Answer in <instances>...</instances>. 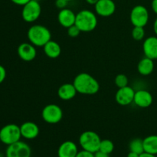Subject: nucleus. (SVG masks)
Returning a JSON list of instances; mask_svg holds the SVG:
<instances>
[{"mask_svg":"<svg viewBox=\"0 0 157 157\" xmlns=\"http://www.w3.org/2000/svg\"><path fill=\"white\" fill-rule=\"evenodd\" d=\"M77 92L81 94L94 95L100 90L99 82L90 74L82 72L77 75L73 81Z\"/></svg>","mask_w":157,"mask_h":157,"instance_id":"1","label":"nucleus"},{"mask_svg":"<svg viewBox=\"0 0 157 157\" xmlns=\"http://www.w3.org/2000/svg\"><path fill=\"white\" fill-rule=\"evenodd\" d=\"M27 37L30 43L35 47H44L46 43L52 40V33L45 26L34 25L28 30Z\"/></svg>","mask_w":157,"mask_h":157,"instance_id":"2","label":"nucleus"},{"mask_svg":"<svg viewBox=\"0 0 157 157\" xmlns=\"http://www.w3.org/2000/svg\"><path fill=\"white\" fill-rule=\"evenodd\" d=\"M98 17L96 14L88 9H83L76 14L75 25L82 32H90L98 26Z\"/></svg>","mask_w":157,"mask_h":157,"instance_id":"3","label":"nucleus"},{"mask_svg":"<svg viewBox=\"0 0 157 157\" xmlns=\"http://www.w3.org/2000/svg\"><path fill=\"white\" fill-rule=\"evenodd\" d=\"M101 139L94 131L87 130L80 135L79 144L81 148L87 151L94 153L99 150Z\"/></svg>","mask_w":157,"mask_h":157,"instance_id":"4","label":"nucleus"},{"mask_svg":"<svg viewBox=\"0 0 157 157\" xmlns=\"http://www.w3.org/2000/svg\"><path fill=\"white\" fill-rule=\"evenodd\" d=\"M21 137L20 127L15 124H7L0 130V141L7 146L18 142Z\"/></svg>","mask_w":157,"mask_h":157,"instance_id":"5","label":"nucleus"},{"mask_svg":"<svg viewBox=\"0 0 157 157\" xmlns=\"http://www.w3.org/2000/svg\"><path fill=\"white\" fill-rule=\"evenodd\" d=\"M41 13V6L37 0H31L25 5L21 10V17L26 22L32 23L39 18Z\"/></svg>","mask_w":157,"mask_h":157,"instance_id":"6","label":"nucleus"},{"mask_svg":"<svg viewBox=\"0 0 157 157\" xmlns=\"http://www.w3.org/2000/svg\"><path fill=\"white\" fill-rule=\"evenodd\" d=\"M41 117L44 121L49 124H56L62 120V109L58 105L50 104L46 105L41 111Z\"/></svg>","mask_w":157,"mask_h":157,"instance_id":"7","label":"nucleus"},{"mask_svg":"<svg viewBox=\"0 0 157 157\" xmlns=\"http://www.w3.org/2000/svg\"><path fill=\"white\" fill-rule=\"evenodd\" d=\"M150 18L149 11L145 6L137 5L132 9L130 15V22L133 26L145 27Z\"/></svg>","mask_w":157,"mask_h":157,"instance_id":"8","label":"nucleus"},{"mask_svg":"<svg viewBox=\"0 0 157 157\" xmlns=\"http://www.w3.org/2000/svg\"><path fill=\"white\" fill-rule=\"evenodd\" d=\"M31 154L32 150L29 144L20 140L8 146L6 151V157H30Z\"/></svg>","mask_w":157,"mask_h":157,"instance_id":"9","label":"nucleus"},{"mask_svg":"<svg viewBox=\"0 0 157 157\" xmlns=\"http://www.w3.org/2000/svg\"><path fill=\"white\" fill-rule=\"evenodd\" d=\"M135 91L130 86L118 88L115 94V100L118 104L121 106H127L133 103Z\"/></svg>","mask_w":157,"mask_h":157,"instance_id":"10","label":"nucleus"},{"mask_svg":"<svg viewBox=\"0 0 157 157\" xmlns=\"http://www.w3.org/2000/svg\"><path fill=\"white\" fill-rule=\"evenodd\" d=\"M95 12L101 17H110L116 11V4L113 0H99L94 5Z\"/></svg>","mask_w":157,"mask_h":157,"instance_id":"11","label":"nucleus"},{"mask_svg":"<svg viewBox=\"0 0 157 157\" xmlns=\"http://www.w3.org/2000/svg\"><path fill=\"white\" fill-rule=\"evenodd\" d=\"M17 53L22 61L29 62L36 58L37 50L35 46L32 43L24 42L19 44L17 49Z\"/></svg>","mask_w":157,"mask_h":157,"instance_id":"12","label":"nucleus"},{"mask_svg":"<svg viewBox=\"0 0 157 157\" xmlns=\"http://www.w3.org/2000/svg\"><path fill=\"white\" fill-rule=\"evenodd\" d=\"M153 95L147 90H138L135 91L133 103L137 107L141 108H147L153 104Z\"/></svg>","mask_w":157,"mask_h":157,"instance_id":"13","label":"nucleus"},{"mask_svg":"<svg viewBox=\"0 0 157 157\" xmlns=\"http://www.w3.org/2000/svg\"><path fill=\"white\" fill-rule=\"evenodd\" d=\"M143 51L145 57L150 59H157V36H150L143 43Z\"/></svg>","mask_w":157,"mask_h":157,"instance_id":"14","label":"nucleus"},{"mask_svg":"<svg viewBox=\"0 0 157 157\" xmlns=\"http://www.w3.org/2000/svg\"><path fill=\"white\" fill-rule=\"evenodd\" d=\"M76 14L70 9H63L60 10L58 15V21L62 27L67 28L75 25Z\"/></svg>","mask_w":157,"mask_h":157,"instance_id":"15","label":"nucleus"},{"mask_svg":"<svg viewBox=\"0 0 157 157\" xmlns=\"http://www.w3.org/2000/svg\"><path fill=\"white\" fill-rule=\"evenodd\" d=\"M22 137L27 140L35 139L39 134V127L32 121H26L20 126Z\"/></svg>","mask_w":157,"mask_h":157,"instance_id":"16","label":"nucleus"},{"mask_svg":"<svg viewBox=\"0 0 157 157\" xmlns=\"http://www.w3.org/2000/svg\"><path fill=\"white\" fill-rule=\"evenodd\" d=\"M78 153V146L73 141L67 140L60 145L58 150V157H76Z\"/></svg>","mask_w":157,"mask_h":157,"instance_id":"17","label":"nucleus"},{"mask_svg":"<svg viewBox=\"0 0 157 157\" xmlns=\"http://www.w3.org/2000/svg\"><path fill=\"white\" fill-rule=\"evenodd\" d=\"M77 90L75 85L71 83H66L59 87L58 90V96L63 101H70L77 94Z\"/></svg>","mask_w":157,"mask_h":157,"instance_id":"18","label":"nucleus"},{"mask_svg":"<svg viewBox=\"0 0 157 157\" xmlns=\"http://www.w3.org/2000/svg\"><path fill=\"white\" fill-rule=\"evenodd\" d=\"M154 61L153 59L144 57L139 61L137 64V71L143 76H148L153 73L154 70Z\"/></svg>","mask_w":157,"mask_h":157,"instance_id":"19","label":"nucleus"},{"mask_svg":"<svg viewBox=\"0 0 157 157\" xmlns=\"http://www.w3.org/2000/svg\"><path fill=\"white\" fill-rule=\"evenodd\" d=\"M44 52L47 57L50 58H57L61 55V48L57 41L50 40L43 47Z\"/></svg>","mask_w":157,"mask_h":157,"instance_id":"20","label":"nucleus"},{"mask_svg":"<svg viewBox=\"0 0 157 157\" xmlns=\"http://www.w3.org/2000/svg\"><path fill=\"white\" fill-rule=\"evenodd\" d=\"M144 152L150 154H157V135H150L144 139Z\"/></svg>","mask_w":157,"mask_h":157,"instance_id":"21","label":"nucleus"},{"mask_svg":"<svg viewBox=\"0 0 157 157\" xmlns=\"http://www.w3.org/2000/svg\"><path fill=\"white\" fill-rule=\"evenodd\" d=\"M129 149H130V151L136 153L139 155L144 153V140L140 138H135L132 140L129 144Z\"/></svg>","mask_w":157,"mask_h":157,"instance_id":"22","label":"nucleus"},{"mask_svg":"<svg viewBox=\"0 0 157 157\" xmlns=\"http://www.w3.org/2000/svg\"><path fill=\"white\" fill-rule=\"evenodd\" d=\"M114 150V144L110 140H101V144H100V151L103 152V153H107V154H110Z\"/></svg>","mask_w":157,"mask_h":157,"instance_id":"23","label":"nucleus"},{"mask_svg":"<svg viewBox=\"0 0 157 157\" xmlns=\"http://www.w3.org/2000/svg\"><path fill=\"white\" fill-rule=\"evenodd\" d=\"M145 33L144 27L133 26V29L131 32V35L132 38L136 41H142L145 37Z\"/></svg>","mask_w":157,"mask_h":157,"instance_id":"24","label":"nucleus"},{"mask_svg":"<svg viewBox=\"0 0 157 157\" xmlns=\"http://www.w3.org/2000/svg\"><path fill=\"white\" fill-rule=\"evenodd\" d=\"M114 83L118 88H121V87L128 86L129 79L127 75H124V74H119L115 78Z\"/></svg>","mask_w":157,"mask_h":157,"instance_id":"25","label":"nucleus"},{"mask_svg":"<svg viewBox=\"0 0 157 157\" xmlns=\"http://www.w3.org/2000/svg\"><path fill=\"white\" fill-rule=\"evenodd\" d=\"M67 35H68L71 38H76V37H78V35H80V33L81 32L76 25H74L67 28Z\"/></svg>","mask_w":157,"mask_h":157,"instance_id":"26","label":"nucleus"},{"mask_svg":"<svg viewBox=\"0 0 157 157\" xmlns=\"http://www.w3.org/2000/svg\"><path fill=\"white\" fill-rule=\"evenodd\" d=\"M67 3H68V2L67 0H56L55 1V6L58 9L61 10V9L67 8Z\"/></svg>","mask_w":157,"mask_h":157,"instance_id":"27","label":"nucleus"},{"mask_svg":"<svg viewBox=\"0 0 157 157\" xmlns=\"http://www.w3.org/2000/svg\"><path fill=\"white\" fill-rule=\"evenodd\" d=\"M76 157H94V153L83 150L81 151H78Z\"/></svg>","mask_w":157,"mask_h":157,"instance_id":"28","label":"nucleus"},{"mask_svg":"<svg viewBox=\"0 0 157 157\" xmlns=\"http://www.w3.org/2000/svg\"><path fill=\"white\" fill-rule=\"evenodd\" d=\"M6 78V70L2 65L0 64V84L5 81Z\"/></svg>","mask_w":157,"mask_h":157,"instance_id":"29","label":"nucleus"},{"mask_svg":"<svg viewBox=\"0 0 157 157\" xmlns=\"http://www.w3.org/2000/svg\"><path fill=\"white\" fill-rule=\"evenodd\" d=\"M14 4L17 5V6H24L25 5L27 4L28 2L31 1V0H11Z\"/></svg>","mask_w":157,"mask_h":157,"instance_id":"30","label":"nucleus"},{"mask_svg":"<svg viewBox=\"0 0 157 157\" xmlns=\"http://www.w3.org/2000/svg\"><path fill=\"white\" fill-rule=\"evenodd\" d=\"M110 154H107V153H103V152L98 150V152L94 153V157H110L109 156Z\"/></svg>","mask_w":157,"mask_h":157,"instance_id":"31","label":"nucleus"},{"mask_svg":"<svg viewBox=\"0 0 157 157\" xmlns=\"http://www.w3.org/2000/svg\"><path fill=\"white\" fill-rule=\"evenodd\" d=\"M151 7L154 13L157 15V0H153L151 3Z\"/></svg>","mask_w":157,"mask_h":157,"instance_id":"32","label":"nucleus"},{"mask_svg":"<svg viewBox=\"0 0 157 157\" xmlns=\"http://www.w3.org/2000/svg\"><path fill=\"white\" fill-rule=\"evenodd\" d=\"M139 157H156V155L150 154V153H146V152H144V153H141V154L140 155Z\"/></svg>","mask_w":157,"mask_h":157,"instance_id":"33","label":"nucleus"},{"mask_svg":"<svg viewBox=\"0 0 157 157\" xmlns=\"http://www.w3.org/2000/svg\"><path fill=\"white\" fill-rule=\"evenodd\" d=\"M140 155L137 154V153H133V152H131L130 151V153H128V155H127V157H139Z\"/></svg>","mask_w":157,"mask_h":157,"instance_id":"34","label":"nucleus"},{"mask_svg":"<svg viewBox=\"0 0 157 157\" xmlns=\"http://www.w3.org/2000/svg\"><path fill=\"white\" fill-rule=\"evenodd\" d=\"M153 31H154V33L156 34L157 36V18L155 20L154 23H153Z\"/></svg>","mask_w":157,"mask_h":157,"instance_id":"35","label":"nucleus"},{"mask_svg":"<svg viewBox=\"0 0 157 157\" xmlns=\"http://www.w3.org/2000/svg\"><path fill=\"white\" fill-rule=\"evenodd\" d=\"M85 1L87 2L88 3V4L94 5H94L96 4V3L98 2L99 1V0H85Z\"/></svg>","mask_w":157,"mask_h":157,"instance_id":"36","label":"nucleus"},{"mask_svg":"<svg viewBox=\"0 0 157 157\" xmlns=\"http://www.w3.org/2000/svg\"><path fill=\"white\" fill-rule=\"evenodd\" d=\"M67 2H71V1H72V0H67Z\"/></svg>","mask_w":157,"mask_h":157,"instance_id":"37","label":"nucleus"},{"mask_svg":"<svg viewBox=\"0 0 157 157\" xmlns=\"http://www.w3.org/2000/svg\"><path fill=\"white\" fill-rule=\"evenodd\" d=\"M156 60H157V59H156Z\"/></svg>","mask_w":157,"mask_h":157,"instance_id":"38","label":"nucleus"}]
</instances>
